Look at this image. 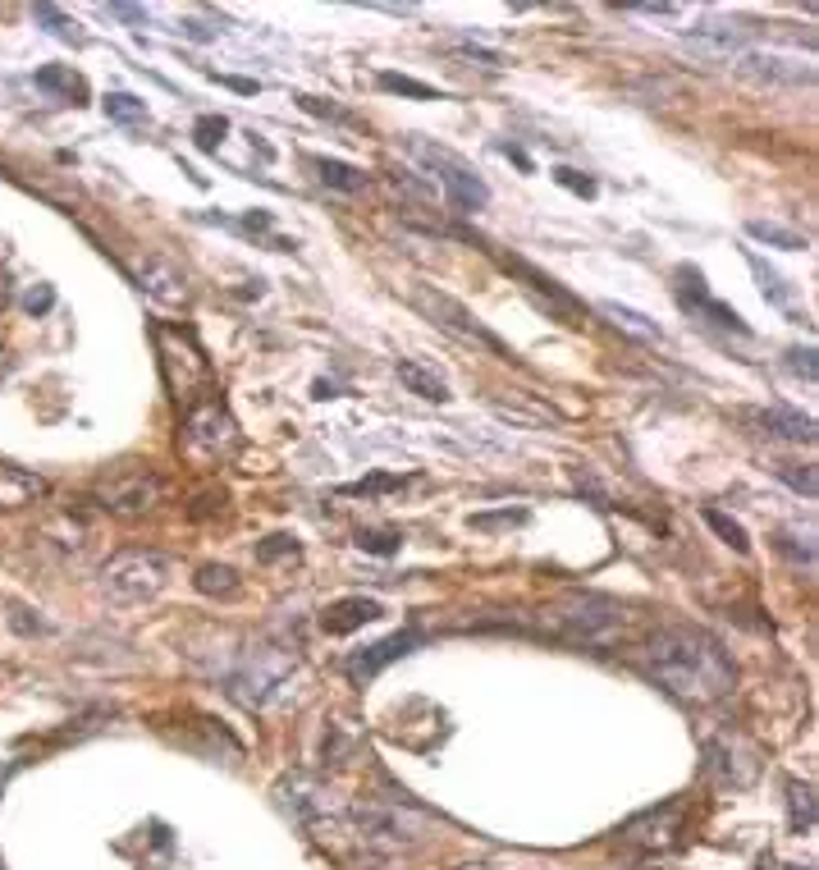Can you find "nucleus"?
Listing matches in <instances>:
<instances>
[{
  "instance_id": "f257e3e1",
  "label": "nucleus",
  "mask_w": 819,
  "mask_h": 870,
  "mask_svg": "<svg viewBox=\"0 0 819 870\" xmlns=\"http://www.w3.org/2000/svg\"><path fill=\"white\" fill-rule=\"evenodd\" d=\"M646 674L687 706H714L733 696L737 669L719 642L701 628H659L646 637Z\"/></svg>"
},
{
  "instance_id": "f03ea898",
  "label": "nucleus",
  "mask_w": 819,
  "mask_h": 870,
  "mask_svg": "<svg viewBox=\"0 0 819 870\" xmlns=\"http://www.w3.org/2000/svg\"><path fill=\"white\" fill-rule=\"evenodd\" d=\"M545 623L554 632H563L568 642H582V646H609L618 642L627 614L618 600L609 596H595V591H568L559 596L550 609H545Z\"/></svg>"
},
{
  "instance_id": "7ed1b4c3",
  "label": "nucleus",
  "mask_w": 819,
  "mask_h": 870,
  "mask_svg": "<svg viewBox=\"0 0 819 870\" xmlns=\"http://www.w3.org/2000/svg\"><path fill=\"white\" fill-rule=\"evenodd\" d=\"M170 573H174V559L161 555V550H119L115 559L101 564V591L110 600L138 605V600L161 596Z\"/></svg>"
},
{
  "instance_id": "20e7f679",
  "label": "nucleus",
  "mask_w": 819,
  "mask_h": 870,
  "mask_svg": "<svg viewBox=\"0 0 819 870\" xmlns=\"http://www.w3.org/2000/svg\"><path fill=\"white\" fill-rule=\"evenodd\" d=\"M408 152L417 156L426 170H431L426 179H431L435 188H444V193H449V202L458 211H481L485 202H490V188H485V179L458 152H449V147H440V142H426V138H408Z\"/></svg>"
},
{
  "instance_id": "39448f33",
  "label": "nucleus",
  "mask_w": 819,
  "mask_h": 870,
  "mask_svg": "<svg viewBox=\"0 0 819 870\" xmlns=\"http://www.w3.org/2000/svg\"><path fill=\"white\" fill-rule=\"evenodd\" d=\"M705 765H710L714 783H723V788H751L760 779V751L737 729H723L705 738Z\"/></svg>"
},
{
  "instance_id": "423d86ee",
  "label": "nucleus",
  "mask_w": 819,
  "mask_h": 870,
  "mask_svg": "<svg viewBox=\"0 0 819 870\" xmlns=\"http://www.w3.org/2000/svg\"><path fill=\"white\" fill-rule=\"evenodd\" d=\"M737 74L769 87H806L815 83V60L797 51H778V46H746L737 55Z\"/></svg>"
},
{
  "instance_id": "0eeeda50",
  "label": "nucleus",
  "mask_w": 819,
  "mask_h": 870,
  "mask_svg": "<svg viewBox=\"0 0 819 870\" xmlns=\"http://www.w3.org/2000/svg\"><path fill=\"white\" fill-rule=\"evenodd\" d=\"M412 303H417L421 312H431L435 321H440V326H449L453 335H467L472 344L490 348L495 358H513V348H508L504 339H499L490 326H481V321H476V316L467 312L463 303H453L449 294H435V289H426V284H421V289H412Z\"/></svg>"
},
{
  "instance_id": "6e6552de",
  "label": "nucleus",
  "mask_w": 819,
  "mask_h": 870,
  "mask_svg": "<svg viewBox=\"0 0 819 870\" xmlns=\"http://www.w3.org/2000/svg\"><path fill=\"white\" fill-rule=\"evenodd\" d=\"M499 266H508V271L518 275V280H522V289H527V294H531V303H540V307H545V312L554 316V321H563V326H582L586 307L577 303V298H572L568 289H563V284H554L550 275H545V271H536V266H527V261H522V257H504V252H499Z\"/></svg>"
},
{
  "instance_id": "1a4fd4ad",
  "label": "nucleus",
  "mask_w": 819,
  "mask_h": 870,
  "mask_svg": "<svg viewBox=\"0 0 819 870\" xmlns=\"http://www.w3.org/2000/svg\"><path fill=\"white\" fill-rule=\"evenodd\" d=\"M678 280H682L678 303H682V312H687V316H701V321L733 330V335H751V326H746V321L733 312V307L719 303V298H710V284H705V275L696 271V266H682Z\"/></svg>"
},
{
  "instance_id": "9d476101",
  "label": "nucleus",
  "mask_w": 819,
  "mask_h": 870,
  "mask_svg": "<svg viewBox=\"0 0 819 870\" xmlns=\"http://www.w3.org/2000/svg\"><path fill=\"white\" fill-rule=\"evenodd\" d=\"M184 435H188V445L206 449V454H225V449L238 445L234 417H229L225 403H216V399H206V403H197V408H188Z\"/></svg>"
},
{
  "instance_id": "9b49d317",
  "label": "nucleus",
  "mask_w": 819,
  "mask_h": 870,
  "mask_svg": "<svg viewBox=\"0 0 819 870\" xmlns=\"http://www.w3.org/2000/svg\"><path fill=\"white\" fill-rule=\"evenodd\" d=\"M618 838H623V843H632V848H641V852H669V848H678V838H682V806H655V811H646V816L627 820V825L618 829Z\"/></svg>"
},
{
  "instance_id": "f8f14e48",
  "label": "nucleus",
  "mask_w": 819,
  "mask_h": 870,
  "mask_svg": "<svg viewBox=\"0 0 819 870\" xmlns=\"http://www.w3.org/2000/svg\"><path fill=\"white\" fill-rule=\"evenodd\" d=\"M161 477H151V472H129V477L119 481H106V486L97 490L101 509L119 513V518H133V513H151L156 504H161Z\"/></svg>"
},
{
  "instance_id": "ddd939ff",
  "label": "nucleus",
  "mask_w": 819,
  "mask_h": 870,
  "mask_svg": "<svg viewBox=\"0 0 819 870\" xmlns=\"http://www.w3.org/2000/svg\"><path fill=\"white\" fill-rule=\"evenodd\" d=\"M751 37L755 33L746 28L742 19H701L687 33V46L701 55V60H737Z\"/></svg>"
},
{
  "instance_id": "4468645a",
  "label": "nucleus",
  "mask_w": 819,
  "mask_h": 870,
  "mask_svg": "<svg viewBox=\"0 0 819 870\" xmlns=\"http://www.w3.org/2000/svg\"><path fill=\"white\" fill-rule=\"evenodd\" d=\"M421 642H426V632H421V628H403V632H394V637H385V642L367 646V651H357L353 660H348V678H353V683H371V678H376L380 669H385V664L403 660V655L417 651Z\"/></svg>"
},
{
  "instance_id": "2eb2a0df",
  "label": "nucleus",
  "mask_w": 819,
  "mask_h": 870,
  "mask_svg": "<svg viewBox=\"0 0 819 870\" xmlns=\"http://www.w3.org/2000/svg\"><path fill=\"white\" fill-rule=\"evenodd\" d=\"M380 614H385V605L371 596H344L335 600V605L321 609V632H330V637H344V632H357L367 628V623H376Z\"/></svg>"
},
{
  "instance_id": "dca6fc26",
  "label": "nucleus",
  "mask_w": 819,
  "mask_h": 870,
  "mask_svg": "<svg viewBox=\"0 0 819 870\" xmlns=\"http://www.w3.org/2000/svg\"><path fill=\"white\" fill-rule=\"evenodd\" d=\"M138 284L147 289L151 298H156V303H165V307H174V303H184V298H188L184 275L174 271L170 261H161V257L142 261V266H138Z\"/></svg>"
},
{
  "instance_id": "f3484780",
  "label": "nucleus",
  "mask_w": 819,
  "mask_h": 870,
  "mask_svg": "<svg viewBox=\"0 0 819 870\" xmlns=\"http://www.w3.org/2000/svg\"><path fill=\"white\" fill-rule=\"evenodd\" d=\"M751 422L765 435H778V440H797V445H810V440H815V422H810L806 413H797V408H765V413H755Z\"/></svg>"
},
{
  "instance_id": "a211bd4d",
  "label": "nucleus",
  "mask_w": 819,
  "mask_h": 870,
  "mask_svg": "<svg viewBox=\"0 0 819 870\" xmlns=\"http://www.w3.org/2000/svg\"><path fill=\"white\" fill-rule=\"evenodd\" d=\"M399 381L408 385V390L417 394V399H426V403H449V399H453L440 371L421 367V362H399Z\"/></svg>"
},
{
  "instance_id": "6ab92c4d",
  "label": "nucleus",
  "mask_w": 819,
  "mask_h": 870,
  "mask_svg": "<svg viewBox=\"0 0 819 870\" xmlns=\"http://www.w3.org/2000/svg\"><path fill=\"white\" fill-rule=\"evenodd\" d=\"M312 170H316V179H321L325 188H335V193H362V188H367V174L348 161H335V156H312Z\"/></svg>"
},
{
  "instance_id": "aec40b11",
  "label": "nucleus",
  "mask_w": 819,
  "mask_h": 870,
  "mask_svg": "<svg viewBox=\"0 0 819 870\" xmlns=\"http://www.w3.org/2000/svg\"><path fill=\"white\" fill-rule=\"evenodd\" d=\"M46 495V481L28 477V472H14V468H0V509H23L28 500H42Z\"/></svg>"
},
{
  "instance_id": "412c9836",
  "label": "nucleus",
  "mask_w": 819,
  "mask_h": 870,
  "mask_svg": "<svg viewBox=\"0 0 819 870\" xmlns=\"http://www.w3.org/2000/svg\"><path fill=\"white\" fill-rule=\"evenodd\" d=\"M193 587L211 600H234L238 591H243V577H238L229 564H202L193 577Z\"/></svg>"
},
{
  "instance_id": "4be33fe9",
  "label": "nucleus",
  "mask_w": 819,
  "mask_h": 870,
  "mask_svg": "<svg viewBox=\"0 0 819 870\" xmlns=\"http://www.w3.org/2000/svg\"><path fill=\"white\" fill-rule=\"evenodd\" d=\"M600 316L609 321V326L623 330V335H632V339H650V344H655V339L664 335L646 312H632V307H623V303H600Z\"/></svg>"
},
{
  "instance_id": "5701e85b",
  "label": "nucleus",
  "mask_w": 819,
  "mask_h": 870,
  "mask_svg": "<svg viewBox=\"0 0 819 870\" xmlns=\"http://www.w3.org/2000/svg\"><path fill=\"white\" fill-rule=\"evenodd\" d=\"M746 234L760 243H769V248H783V252H801L806 248V234L792 225H778V220H746Z\"/></svg>"
},
{
  "instance_id": "b1692460",
  "label": "nucleus",
  "mask_w": 819,
  "mask_h": 870,
  "mask_svg": "<svg viewBox=\"0 0 819 870\" xmlns=\"http://www.w3.org/2000/svg\"><path fill=\"white\" fill-rule=\"evenodd\" d=\"M701 518H705V527H710L719 541H728V550H737V555H751V536H746V527L737 518H728V513L714 509V504H705Z\"/></svg>"
},
{
  "instance_id": "393cba45",
  "label": "nucleus",
  "mask_w": 819,
  "mask_h": 870,
  "mask_svg": "<svg viewBox=\"0 0 819 870\" xmlns=\"http://www.w3.org/2000/svg\"><path fill=\"white\" fill-rule=\"evenodd\" d=\"M101 110H106L115 124H129V129H147L151 124V110L142 106L138 97H129V92H106V97H101Z\"/></svg>"
},
{
  "instance_id": "a878e982",
  "label": "nucleus",
  "mask_w": 819,
  "mask_h": 870,
  "mask_svg": "<svg viewBox=\"0 0 819 870\" xmlns=\"http://www.w3.org/2000/svg\"><path fill=\"white\" fill-rule=\"evenodd\" d=\"M353 545L362 550V555H376V559H389V555H399V527H357L353 532Z\"/></svg>"
},
{
  "instance_id": "bb28decb",
  "label": "nucleus",
  "mask_w": 819,
  "mask_h": 870,
  "mask_svg": "<svg viewBox=\"0 0 819 870\" xmlns=\"http://www.w3.org/2000/svg\"><path fill=\"white\" fill-rule=\"evenodd\" d=\"M389 188H399V193L408 197V202H417V207H435V202H440V188L412 170H389Z\"/></svg>"
},
{
  "instance_id": "cd10ccee",
  "label": "nucleus",
  "mask_w": 819,
  "mask_h": 870,
  "mask_svg": "<svg viewBox=\"0 0 819 870\" xmlns=\"http://www.w3.org/2000/svg\"><path fill=\"white\" fill-rule=\"evenodd\" d=\"M787 811H792V829L810 834L815 829V788L810 783H792L787 788Z\"/></svg>"
},
{
  "instance_id": "c85d7f7f",
  "label": "nucleus",
  "mask_w": 819,
  "mask_h": 870,
  "mask_svg": "<svg viewBox=\"0 0 819 870\" xmlns=\"http://www.w3.org/2000/svg\"><path fill=\"white\" fill-rule=\"evenodd\" d=\"M746 261H751V271H755V280H760V289H765V298H769V303H778V307H787V312H792V307H797V303H792V294H787V289H783V280H778V275L769 271V266H765V261H760V257H755L751 248H746Z\"/></svg>"
},
{
  "instance_id": "c756f323",
  "label": "nucleus",
  "mask_w": 819,
  "mask_h": 870,
  "mask_svg": "<svg viewBox=\"0 0 819 870\" xmlns=\"http://www.w3.org/2000/svg\"><path fill=\"white\" fill-rule=\"evenodd\" d=\"M376 83L385 87V92H403V97H417V101H444L440 87L417 83V78H408V74H380Z\"/></svg>"
},
{
  "instance_id": "7c9ffc66",
  "label": "nucleus",
  "mask_w": 819,
  "mask_h": 870,
  "mask_svg": "<svg viewBox=\"0 0 819 870\" xmlns=\"http://www.w3.org/2000/svg\"><path fill=\"white\" fill-rule=\"evenodd\" d=\"M527 522H531L527 509H495V513H472L467 527H476V532H495V527H527Z\"/></svg>"
},
{
  "instance_id": "2f4dec72",
  "label": "nucleus",
  "mask_w": 819,
  "mask_h": 870,
  "mask_svg": "<svg viewBox=\"0 0 819 870\" xmlns=\"http://www.w3.org/2000/svg\"><path fill=\"white\" fill-rule=\"evenodd\" d=\"M298 555H302V545H298V536H289V532H275L257 545L261 564H280V559H298Z\"/></svg>"
},
{
  "instance_id": "473e14b6",
  "label": "nucleus",
  "mask_w": 819,
  "mask_h": 870,
  "mask_svg": "<svg viewBox=\"0 0 819 870\" xmlns=\"http://www.w3.org/2000/svg\"><path fill=\"white\" fill-rule=\"evenodd\" d=\"M778 481H787L792 490H801L806 500H815V490H819V481H815V468L810 463H778Z\"/></svg>"
},
{
  "instance_id": "72a5a7b5",
  "label": "nucleus",
  "mask_w": 819,
  "mask_h": 870,
  "mask_svg": "<svg viewBox=\"0 0 819 870\" xmlns=\"http://www.w3.org/2000/svg\"><path fill=\"white\" fill-rule=\"evenodd\" d=\"M193 133H197V147H202V152H216L220 142H225V133H229V120L225 115H202Z\"/></svg>"
},
{
  "instance_id": "f704fd0d",
  "label": "nucleus",
  "mask_w": 819,
  "mask_h": 870,
  "mask_svg": "<svg viewBox=\"0 0 819 870\" xmlns=\"http://www.w3.org/2000/svg\"><path fill=\"white\" fill-rule=\"evenodd\" d=\"M778 550H783L787 559L801 555V568H815V532H810V527L801 532V545L792 541V532H783V536H778Z\"/></svg>"
},
{
  "instance_id": "c9c22d12",
  "label": "nucleus",
  "mask_w": 819,
  "mask_h": 870,
  "mask_svg": "<svg viewBox=\"0 0 819 870\" xmlns=\"http://www.w3.org/2000/svg\"><path fill=\"white\" fill-rule=\"evenodd\" d=\"M37 19L46 23V33H55V37H69V42H83V37L74 33V19L69 14H60V10H51V5H37Z\"/></svg>"
},
{
  "instance_id": "e433bc0d",
  "label": "nucleus",
  "mask_w": 819,
  "mask_h": 870,
  "mask_svg": "<svg viewBox=\"0 0 819 870\" xmlns=\"http://www.w3.org/2000/svg\"><path fill=\"white\" fill-rule=\"evenodd\" d=\"M554 179H559V184L568 188V193L586 197V202H591V197L600 193V188H595V179H586V174H582V170H572V165H559V170H554Z\"/></svg>"
},
{
  "instance_id": "4c0bfd02",
  "label": "nucleus",
  "mask_w": 819,
  "mask_h": 870,
  "mask_svg": "<svg viewBox=\"0 0 819 870\" xmlns=\"http://www.w3.org/2000/svg\"><path fill=\"white\" fill-rule=\"evenodd\" d=\"M302 101V110H312V115H321V120H335V124H357L348 110H339L330 97H298Z\"/></svg>"
},
{
  "instance_id": "58836bf2",
  "label": "nucleus",
  "mask_w": 819,
  "mask_h": 870,
  "mask_svg": "<svg viewBox=\"0 0 819 870\" xmlns=\"http://www.w3.org/2000/svg\"><path fill=\"white\" fill-rule=\"evenodd\" d=\"M37 87H46V92H74V97H83V83H78L74 74H65V69H42L37 74Z\"/></svg>"
},
{
  "instance_id": "ea45409f",
  "label": "nucleus",
  "mask_w": 819,
  "mask_h": 870,
  "mask_svg": "<svg viewBox=\"0 0 819 870\" xmlns=\"http://www.w3.org/2000/svg\"><path fill=\"white\" fill-rule=\"evenodd\" d=\"M403 486V477H389V472H376V477L357 481V486H339V495H376V490H394Z\"/></svg>"
},
{
  "instance_id": "a19ab883",
  "label": "nucleus",
  "mask_w": 819,
  "mask_h": 870,
  "mask_svg": "<svg viewBox=\"0 0 819 870\" xmlns=\"http://www.w3.org/2000/svg\"><path fill=\"white\" fill-rule=\"evenodd\" d=\"M787 367L801 371L806 385H815V348H792V353H787Z\"/></svg>"
},
{
  "instance_id": "79ce46f5",
  "label": "nucleus",
  "mask_w": 819,
  "mask_h": 870,
  "mask_svg": "<svg viewBox=\"0 0 819 870\" xmlns=\"http://www.w3.org/2000/svg\"><path fill=\"white\" fill-rule=\"evenodd\" d=\"M632 14H646V19H678L682 5H669V0H650V5H632Z\"/></svg>"
},
{
  "instance_id": "37998d69",
  "label": "nucleus",
  "mask_w": 819,
  "mask_h": 870,
  "mask_svg": "<svg viewBox=\"0 0 819 870\" xmlns=\"http://www.w3.org/2000/svg\"><path fill=\"white\" fill-rule=\"evenodd\" d=\"M51 303H55V294H51V284H37L33 294H28V312H33V316H42V312H51Z\"/></svg>"
},
{
  "instance_id": "c03bdc74",
  "label": "nucleus",
  "mask_w": 819,
  "mask_h": 870,
  "mask_svg": "<svg viewBox=\"0 0 819 870\" xmlns=\"http://www.w3.org/2000/svg\"><path fill=\"white\" fill-rule=\"evenodd\" d=\"M14 628L19 632H46V623L33 619V609H14Z\"/></svg>"
},
{
  "instance_id": "a18cd8bd",
  "label": "nucleus",
  "mask_w": 819,
  "mask_h": 870,
  "mask_svg": "<svg viewBox=\"0 0 819 870\" xmlns=\"http://www.w3.org/2000/svg\"><path fill=\"white\" fill-rule=\"evenodd\" d=\"M243 229H252V234H266V229H270V211H248V216H243Z\"/></svg>"
},
{
  "instance_id": "49530a36",
  "label": "nucleus",
  "mask_w": 819,
  "mask_h": 870,
  "mask_svg": "<svg viewBox=\"0 0 819 870\" xmlns=\"http://www.w3.org/2000/svg\"><path fill=\"white\" fill-rule=\"evenodd\" d=\"M110 14H119V19H129V23L147 19V10H138V5H110Z\"/></svg>"
},
{
  "instance_id": "de8ad7c7",
  "label": "nucleus",
  "mask_w": 819,
  "mask_h": 870,
  "mask_svg": "<svg viewBox=\"0 0 819 870\" xmlns=\"http://www.w3.org/2000/svg\"><path fill=\"white\" fill-rule=\"evenodd\" d=\"M225 87H234V92H243V97H252V92H257V83H252V78H225Z\"/></svg>"
},
{
  "instance_id": "09e8293b",
  "label": "nucleus",
  "mask_w": 819,
  "mask_h": 870,
  "mask_svg": "<svg viewBox=\"0 0 819 870\" xmlns=\"http://www.w3.org/2000/svg\"><path fill=\"white\" fill-rule=\"evenodd\" d=\"M184 33L193 37V42H211V37H216V33H206V28H197V23H184Z\"/></svg>"
},
{
  "instance_id": "8fccbe9b",
  "label": "nucleus",
  "mask_w": 819,
  "mask_h": 870,
  "mask_svg": "<svg viewBox=\"0 0 819 870\" xmlns=\"http://www.w3.org/2000/svg\"><path fill=\"white\" fill-rule=\"evenodd\" d=\"M504 152H508V161H513V165H522V170H531V161L518 152V147H504Z\"/></svg>"
},
{
  "instance_id": "3c124183",
  "label": "nucleus",
  "mask_w": 819,
  "mask_h": 870,
  "mask_svg": "<svg viewBox=\"0 0 819 870\" xmlns=\"http://www.w3.org/2000/svg\"><path fill=\"white\" fill-rule=\"evenodd\" d=\"M316 399H335V385H330V381H316Z\"/></svg>"
}]
</instances>
